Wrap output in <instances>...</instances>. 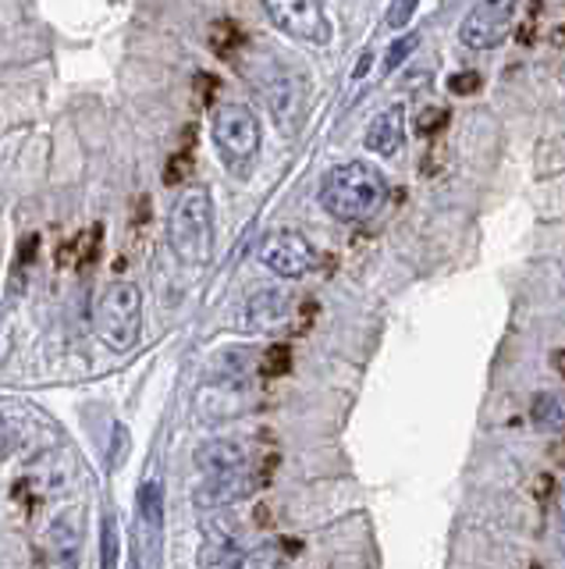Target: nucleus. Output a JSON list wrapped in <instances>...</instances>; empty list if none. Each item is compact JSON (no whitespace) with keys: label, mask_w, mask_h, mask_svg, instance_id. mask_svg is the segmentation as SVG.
<instances>
[{"label":"nucleus","mask_w":565,"mask_h":569,"mask_svg":"<svg viewBox=\"0 0 565 569\" xmlns=\"http://www.w3.org/2000/svg\"><path fill=\"white\" fill-rule=\"evenodd\" d=\"M445 124H448V111H445V107H423L420 118H416V132L423 139H434V136L445 132Z\"/></svg>","instance_id":"obj_20"},{"label":"nucleus","mask_w":565,"mask_h":569,"mask_svg":"<svg viewBox=\"0 0 565 569\" xmlns=\"http://www.w3.org/2000/svg\"><path fill=\"white\" fill-rule=\"evenodd\" d=\"M139 520L150 527V533L161 530L164 520V485L157 477H150L143 488H139Z\"/></svg>","instance_id":"obj_17"},{"label":"nucleus","mask_w":565,"mask_h":569,"mask_svg":"<svg viewBox=\"0 0 565 569\" xmlns=\"http://www.w3.org/2000/svg\"><path fill=\"white\" fill-rule=\"evenodd\" d=\"M529 420L547 435H565V396H555V391L534 396V402H529Z\"/></svg>","instance_id":"obj_16"},{"label":"nucleus","mask_w":565,"mask_h":569,"mask_svg":"<svg viewBox=\"0 0 565 569\" xmlns=\"http://www.w3.org/2000/svg\"><path fill=\"white\" fill-rule=\"evenodd\" d=\"M481 86H484L481 71H455V76L448 79V89H452L455 97H473V93H481Z\"/></svg>","instance_id":"obj_24"},{"label":"nucleus","mask_w":565,"mask_h":569,"mask_svg":"<svg viewBox=\"0 0 565 569\" xmlns=\"http://www.w3.org/2000/svg\"><path fill=\"white\" fill-rule=\"evenodd\" d=\"M196 470L203 477H228V473H242L250 470V456L239 441L232 438H214V441H203L196 449Z\"/></svg>","instance_id":"obj_13"},{"label":"nucleus","mask_w":565,"mask_h":569,"mask_svg":"<svg viewBox=\"0 0 565 569\" xmlns=\"http://www.w3.org/2000/svg\"><path fill=\"white\" fill-rule=\"evenodd\" d=\"M93 325L100 342L111 352H132L143 338V292H139V284L111 281L93 310Z\"/></svg>","instance_id":"obj_3"},{"label":"nucleus","mask_w":565,"mask_h":569,"mask_svg":"<svg viewBox=\"0 0 565 569\" xmlns=\"http://www.w3.org/2000/svg\"><path fill=\"white\" fill-rule=\"evenodd\" d=\"M260 367H263V373H285L289 367H292V349L285 346V342H278V346H271L268 352H263V360H260Z\"/></svg>","instance_id":"obj_22"},{"label":"nucleus","mask_w":565,"mask_h":569,"mask_svg":"<svg viewBox=\"0 0 565 569\" xmlns=\"http://www.w3.org/2000/svg\"><path fill=\"white\" fill-rule=\"evenodd\" d=\"M402 142H405V111L402 107H384V111L374 114V121L366 124L363 147L377 157H395Z\"/></svg>","instance_id":"obj_14"},{"label":"nucleus","mask_w":565,"mask_h":569,"mask_svg":"<svg viewBox=\"0 0 565 569\" xmlns=\"http://www.w3.org/2000/svg\"><path fill=\"white\" fill-rule=\"evenodd\" d=\"M100 538H103V548H100V569H118V559H121V538H118V520H114V516H103Z\"/></svg>","instance_id":"obj_18"},{"label":"nucleus","mask_w":565,"mask_h":569,"mask_svg":"<svg viewBox=\"0 0 565 569\" xmlns=\"http://www.w3.org/2000/svg\"><path fill=\"white\" fill-rule=\"evenodd\" d=\"M11 441H14V435H11V423L0 417V459H4L8 452H11Z\"/></svg>","instance_id":"obj_26"},{"label":"nucleus","mask_w":565,"mask_h":569,"mask_svg":"<svg viewBox=\"0 0 565 569\" xmlns=\"http://www.w3.org/2000/svg\"><path fill=\"white\" fill-rule=\"evenodd\" d=\"M263 11H268L274 29H281L299 43H310V47L331 43V18L324 4H316V0H268Z\"/></svg>","instance_id":"obj_5"},{"label":"nucleus","mask_w":565,"mask_h":569,"mask_svg":"<svg viewBox=\"0 0 565 569\" xmlns=\"http://www.w3.org/2000/svg\"><path fill=\"white\" fill-rule=\"evenodd\" d=\"M292 317V296L285 289H260L242 302L235 328L245 335H268Z\"/></svg>","instance_id":"obj_10"},{"label":"nucleus","mask_w":565,"mask_h":569,"mask_svg":"<svg viewBox=\"0 0 565 569\" xmlns=\"http://www.w3.org/2000/svg\"><path fill=\"white\" fill-rule=\"evenodd\" d=\"M370 58H374V53L366 50L363 58H360V64H356V79H363V76H366V68H370Z\"/></svg>","instance_id":"obj_27"},{"label":"nucleus","mask_w":565,"mask_h":569,"mask_svg":"<svg viewBox=\"0 0 565 569\" xmlns=\"http://www.w3.org/2000/svg\"><path fill=\"white\" fill-rule=\"evenodd\" d=\"M256 257L271 274L285 278V281H299L313 271V246L303 231H295V228L271 231V236L260 242Z\"/></svg>","instance_id":"obj_7"},{"label":"nucleus","mask_w":565,"mask_h":569,"mask_svg":"<svg viewBox=\"0 0 565 569\" xmlns=\"http://www.w3.org/2000/svg\"><path fill=\"white\" fill-rule=\"evenodd\" d=\"M558 530H562V545H565V491H562V502H558Z\"/></svg>","instance_id":"obj_28"},{"label":"nucleus","mask_w":565,"mask_h":569,"mask_svg":"<svg viewBox=\"0 0 565 569\" xmlns=\"http://www.w3.org/2000/svg\"><path fill=\"white\" fill-rule=\"evenodd\" d=\"M316 200L342 224H363L384 207L387 200V182L384 174L366 164V160H345L324 171Z\"/></svg>","instance_id":"obj_1"},{"label":"nucleus","mask_w":565,"mask_h":569,"mask_svg":"<svg viewBox=\"0 0 565 569\" xmlns=\"http://www.w3.org/2000/svg\"><path fill=\"white\" fill-rule=\"evenodd\" d=\"M253 406V385L242 370H228L224 378L200 388V413L206 420H235Z\"/></svg>","instance_id":"obj_8"},{"label":"nucleus","mask_w":565,"mask_h":569,"mask_svg":"<svg viewBox=\"0 0 565 569\" xmlns=\"http://www.w3.org/2000/svg\"><path fill=\"white\" fill-rule=\"evenodd\" d=\"M512 26H516V4L512 0H484V4H473L463 18L458 40L470 50H494L512 36Z\"/></svg>","instance_id":"obj_6"},{"label":"nucleus","mask_w":565,"mask_h":569,"mask_svg":"<svg viewBox=\"0 0 565 569\" xmlns=\"http://www.w3.org/2000/svg\"><path fill=\"white\" fill-rule=\"evenodd\" d=\"M210 43L221 53V58H235L239 43H242V32L235 22H214V32H210Z\"/></svg>","instance_id":"obj_19"},{"label":"nucleus","mask_w":565,"mask_h":569,"mask_svg":"<svg viewBox=\"0 0 565 569\" xmlns=\"http://www.w3.org/2000/svg\"><path fill=\"white\" fill-rule=\"evenodd\" d=\"M171 253L189 267H203L214 257V200L206 186H189L179 192L168 218Z\"/></svg>","instance_id":"obj_2"},{"label":"nucleus","mask_w":565,"mask_h":569,"mask_svg":"<svg viewBox=\"0 0 565 569\" xmlns=\"http://www.w3.org/2000/svg\"><path fill=\"white\" fill-rule=\"evenodd\" d=\"M82 566V538L72 520H54L37 545L29 569H79Z\"/></svg>","instance_id":"obj_11"},{"label":"nucleus","mask_w":565,"mask_h":569,"mask_svg":"<svg viewBox=\"0 0 565 569\" xmlns=\"http://www.w3.org/2000/svg\"><path fill=\"white\" fill-rule=\"evenodd\" d=\"M256 485H263V480H256L253 470L228 473V477H203L200 488L192 491V502L200 509H228V506L242 502V498H250L256 491Z\"/></svg>","instance_id":"obj_12"},{"label":"nucleus","mask_w":565,"mask_h":569,"mask_svg":"<svg viewBox=\"0 0 565 569\" xmlns=\"http://www.w3.org/2000/svg\"><path fill=\"white\" fill-rule=\"evenodd\" d=\"M256 89L263 93V100H268L274 121L281 124V129H295V118L303 114V103H306V82L303 76H292L289 68L274 64L268 76H260Z\"/></svg>","instance_id":"obj_9"},{"label":"nucleus","mask_w":565,"mask_h":569,"mask_svg":"<svg viewBox=\"0 0 565 569\" xmlns=\"http://www.w3.org/2000/svg\"><path fill=\"white\" fill-rule=\"evenodd\" d=\"M210 136H214V147L218 157L224 160V168L239 174L250 171L263 142L260 118L245 103H221L214 111V121H210Z\"/></svg>","instance_id":"obj_4"},{"label":"nucleus","mask_w":565,"mask_h":569,"mask_svg":"<svg viewBox=\"0 0 565 569\" xmlns=\"http://www.w3.org/2000/svg\"><path fill=\"white\" fill-rule=\"evenodd\" d=\"M114 435H118V452H114V462H111V467H121V462H125V452H129V431H125V427H114Z\"/></svg>","instance_id":"obj_25"},{"label":"nucleus","mask_w":565,"mask_h":569,"mask_svg":"<svg viewBox=\"0 0 565 569\" xmlns=\"http://www.w3.org/2000/svg\"><path fill=\"white\" fill-rule=\"evenodd\" d=\"M285 559H289L285 541H263L250 551H239V556L221 569H281Z\"/></svg>","instance_id":"obj_15"},{"label":"nucleus","mask_w":565,"mask_h":569,"mask_svg":"<svg viewBox=\"0 0 565 569\" xmlns=\"http://www.w3.org/2000/svg\"><path fill=\"white\" fill-rule=\"evenodd\" d=\"M420 47V36L416 32H405L402 40H395L392 47H387V58H384V71H395L405 58H410V53Z\"/></svg>","instance_id":"obj_21"},{"label":"nucleus","mask_w":565,"mask_h":569,"mask_svg":"<svg viewBox=\"0 0 565 569\" xmlns=\"http://www.w3.org/2000/svg\"><path fill=\"white\" fill-rule=\"evenodd\" d=\"M413 14H416L413 0H395V4H387V11H384V26L392 32H402V26H410Z\"/></svg>","instance_id":"obj_23"}]
</instances>
